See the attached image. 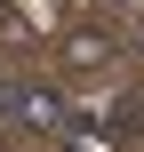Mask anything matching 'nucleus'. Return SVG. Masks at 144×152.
Returning a JSON list of instances; mask_svg holds the SVG:
<instances>
[{
  "label": "nucleus",
  "mask_w": 144,
  "mask_h": 152,
  "mask_svg": "<svg viewBox=\"0 0 144 152\" xmlns=\"http://www.w3.org/2000/svg\"><path fill=\"white\" fill-rule=\"evenodd\" d=\"M8 120H16L24 136H64L72 104H64V88H48V80H16V88H8Z\"/></svg>",
  "instance_id": "f257e3e1"
},
{
  "label": "nucleus",
  "mask_w": 144,
  "mask_h": 152,
  "mask_svg": "<svg viewBox=\"0 0 144 152\" xmlns=\"http://www.w3.org/2000/svg\"><path fill=\"white\" fill-rule=\"evenodd\" d=\"M112 56H120V40H112V32H96V24L64 32V64H72V72H104Z\"/></svg>",
  "instance_id": "f03ea898"
},
{
  "label": "nucleus",
  "mask_w": 144,
  "mask_h": 152,
  "mask_svg": "<svg viewBox=\"0 0 144 152\" xmlns=\"http://www.w3.org/2000/svg\"><path fill=\"white\" fill-rule=\"evenodd\" d=\"M96 128H104V144H136V136H144V88L112 96V112H104Z\"/></svg>",
  "instance_id": "7ed1b4c3"
},
{
  "label": "nucleus",
  "mask_w": 144,
  "mask_h": 152,
  "mask_svg": "<svg viewBox=\"0 0 144 152\" xmlns=\"http://www.w3.org/2000/svg\"><path fill=\"white\" fill-rule=\"evenodd\" d=\"M136 48H144V24H136Z\"/></svg>",
  "instance_id": "20e7f679"
}]
</instances>
